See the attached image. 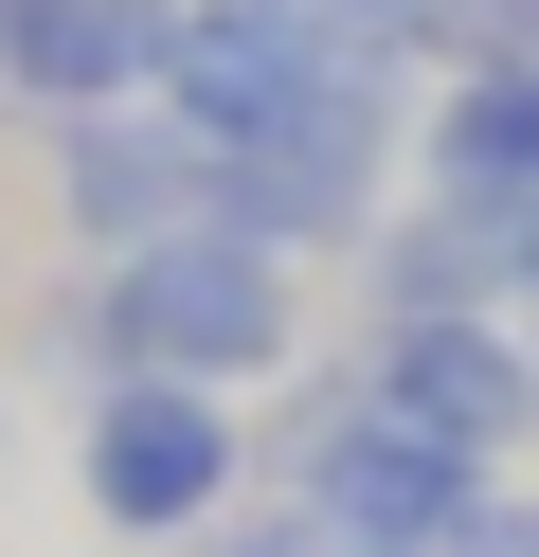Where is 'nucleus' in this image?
<instances>
[{
  "mask_svg": "<svg viewBox=\"0 0 539 557\" xmlns=\"http://www.w3.org/2000/svg\"><path fill=\"white\" fill-rule=\"evenodd\" d=\"M162 54H180V0H19L0 18V109H36V126L162 109Z\"/></svg>",
  "mask_w": 539,
  "mask_h": 557,
  "instance_id": "6e6552de",
  "label": "nucleus"
},
{
  "mask_svg": "<svg viewBox=\"0 0 539 557\" xmlns=\"http://www.w3.org/2000/svg\"><path fill=\"white\" fill-rule=\"evenodd\" d=\"M414 181H431V198H486V216L539 234V73H431Z\"/></svg>",
  "mask_w": 539,
  "mask_h": 557,
  "instance_id": "1a4fd4ad",
  "label": "nucleus"
},
{
  "mask_svg": "<svg viewBox=\"0 0 539 557\" xmlns=\"http://www.w3.org/2000/svg\"><path fill=\"white\" fill-rule=\"evenodd\" d=\"M450 557H539V485H486V521H467Z\"/></svg>",
  "mask_w": 539,
  "mask_h": 557,
  "instance_id": "9b49d317",
  "label": "nucleus"
},
{
  "mask_svg": "<svg viewBox=\"0 0 539 557\" xmlns=\"http://www.w3.org/2000/svg\"><path fill=\"white\" fill-rule=\"evenodd\" d=\"M234 485H252V396H180V377L72 396V504L108 540H216Z\"/></svg>",
  "mask_w": 539,
  "mask_h": 557,
  "instance_id": "7ed1b4c3",
  "label": "nucleus"
},
{
  "mask_svg": "<svg viewBox=\"0 0 539 557\" xmlns=\"http://www.w3.org/2000/svg\"><path fill=\"white\" fill-rule=\"evenodd\" d=\"M522 288H539V234L486 216V198L414 181V216L359 234V324H522Z\"/></svg>",
  "mask_w": 539,
  "mask_h": 557,
  "instance_id": "0eeeda50",
  "label": "nucleus"
},
{
  "mask_svg": "<svg viewBox=\"0 0 539 557\" xmlns=\"http://www.w3.org/2000/svg\"><path fill=\"white\" fill-rule=\"evenodd\" d=\"M0 18H19V0H0Z\"/></svg>",
  "mask_w": 539,
  "mask_h": 557,
  "instance_id": "2eb2a0df",
  "label": "nucleus"
},
{
  "mask_svg": "<svg viewBox=\"0 0 539 557\" xmlns=\"http://www.w3.org/2000/svg\"><path fill=\"white\" fill-rule=\"evenodd\" d=\"M252 468H270V504H323V521H359L378 557H450L467 521H486V468L414 449L378 396H359V360H306V377H270V413H252Z\"/></svg>",
  "mask_w": 539,
  "mask_h": 557,
  "instance_id": "f03ea898",
  "label": "nucleus"
},
{
  "mask_svg": "<svg viewBox=\"0 0 539 557\" xmlns=\"http://www.w3.org/2000/svg\"><path fill=\"white\" fill-rule=\"evenodd\" d=\"M342 18H359V37H414V18H431V0H342Z\"/></svg>",
  "mask_w": 539,
  "mask_h": 557,
  "instance_id": "f8f14e48",
  "label": "nucleus"
},
{
  "mask_svg": "<svg viewBox=\"0 0 539 557\" xmlns=\"http://www.w3.org/2000/svg\"><path fill=\"white\" fill-rule=\"evenodd\" d=\"M54 216H72V270H126L216 216V145L180 109H90V126H54Z\"/></svg>",
  "mask_w": 539,
  "mask_h": 557,
  "instance_id": "423d86ee",
  "label": "nucleus"
},
{
  "mask_svg": "<svg viewBox=\"0 0 539 557\" xmlns=\"http://www.w3.org/2000/svg\"><path fill=\"white\" fill-rule=\"evenodd\" d=\"M0 432H19V396H0Z\"/></svg>",
  "mask_w": 539,
  "mask_h": 557,
  "instance_id": "4468645a",
  "label": "nucleus"
},
{
  "mask_svg": "<svg viewBox=\"0 0 539 557\" xmlns=\"http://www.w3.org/2000/svg\"><path fill=\"white\" fill-rule=\"evenodd\" d=\"M359 396L395 413L414 449H450V468H522L539 432V342L522 324H359Z\"/></svg>",
  "mask_w": 539,
  "mask_h": 557,
  "instance_id": "20e7f679",
  "label": "nucleus"
},
{
  "mask_svg": "<svg viewBox=\"0 0 539 557\" xmlns=\"http://www.w3.org/2000/svg\"><path fill=\"white\" fill-rule=\"evenodd\" d=\"M180 557H378L359 521H323V504H234L216 540H180Z\"/></svg>",
  "mask_w": 539,
  "mask_h": 557,
  "instance_id": "9d476101",
  "label": "nucleus"
},
{
  "mask_svg": "<svg viewBox=\"0 0 539 557\" xmlns=\"http://www.w3.org/2000/svg\"><path fill=\"white\" fill-rule=\"evenodd\" d=\"M54 377H72V396H108V377L270 396V377H306V270L252 252L234 216L162 234V252H126V270H72V306H54Z\"/></svg>",
  "mask_w": 539,
  "mask_h": 557,
  "instance_id": "f257e3e1",
  "label": "nucleus"
},
{
  "mask_svg": "<svg viewBox=\"0 0 539 557\" xmlns=\"http://www.w3.org/2000/svg\"><path fill=\"white\" fill-rule=\"evenodd\" d=\"M342 54H359V18H342V0H180L162 109L198 126V145H270V126L306 109Z\"/></svg>",
  "mask_w": 539,
  "mask_h": 557,
  "instance_id": "39448f33",
  "label": "nucleus"
},
{
  "mask_svg": "<svg viewBox=\"0 0 539 557\" xmlns=\"http://www.w3.org/2000/svg\"><path fill=\"white\" fill-rule=\"evenodd\" d=\"M522 342H539V288H522Z\"/></svg>",
  "mask_w": 539,
  "mask_h": 557,
  "instance_id": "ddd939ff",
  "label": "nucleus"
}]
</instances>
